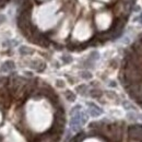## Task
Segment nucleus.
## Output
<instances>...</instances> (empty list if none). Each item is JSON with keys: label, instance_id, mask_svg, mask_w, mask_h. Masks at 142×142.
Instances as JSON below:
<instances>
[{"label": "nucleus", "instance_id": "1", "mask_svg": "<svg viewBox=\"0 0 142 142\" xmlns=\"http://www.w3.org/2000/svg\"><path fill=\"white\" fill-rule=\"evenodd\" d=\"M128 134L131 138H140L142 139V126H131L128 129Z\"/></svg>", "mask_w": 142, "mask_h": 142}, {"label": "nucleus", "instance_id": "2", "mask_svg": "<svg viewBox=\"0 0 142 142\" xmlns=\"http://www.w3.org/2000/svg\"><path fill=\"white\" fill-rule=\"evenodd\" d=\"M89 106H90V114H91V116L97 117L102 114V109L98 106H96L95 104H89Z\"/></svg>", "mask_w": 142, "mask_h": 142}, {"label": "nucleus", "instance_id": "3", "mask_svg": "<svg viewBox=\"0 0 142 142\" xmlns=\"http://www.w3.org/2000/svg\"><path fill=\"white\" fill-rule=\"evenodd\" d=\"M14 68V64L11 61H7L3 64L2 66V68H1V70L2 71H10V70H12V69Z\"/></svg>", "mask_w": 142, "mask_h": 142}, {"label": "nucleus", "instance_id": "4", "mask_svg": "<svg viewBox=\"0 0 142 142\" xmlns=\"http://www.w3.org/2000/svg\"><path fill=\"white\" fill-rule=\"evenodd\" d=\"M20 53L22 54V55H29V54H32L33 50L30 49V48H27V47H21Z\"/></svg>", "mask_w": 142, "mask_h": 142}, {"label": "nucleus", "instance_id": "5", "mask_svg": "<svg viewBox=\"0 0 142 142\" xmlns=\"http://www.w3.org/2000/svg\"><path fill=\"white\" fill-rule=\"evenodd\" d=\"M66 97H67V99H69V101H74V98H75V95L73 94L72 92H70V91H68V92H66Z\"/></svg>", "mask_w": 142, "mask_h": 142}, {"label": "nucleus", "instance_id": "6", "mask_svg": "<svg viewBox=\"0 0 142 142\" xmlns=\"http://www.w3.org/2000/svg\"><path fill=\"white\" fill-rule=\"evenodd\" d=\"M86 89H88V88H86V85H80V86H78V88H77V91L80 93V94H84L85 91H86Z\"/></svg>", "mask_w": 142, "mask_h": 142}, {"label": "nucleus", "instance_id": "7", "mask_svg": "<svg viewBox=\"0 0 142 142\" xmlns=\"http://www.w3.org/2000/svg\"><path fill=\"white\" fill-rule=\"evenodd\" d=\"M91 95L93 96V97H98V96L101 95V91H98V90H95V91H94V90H93Z\"/></svg>", "mask_w": 142, "mask_h": 142}, {"label": "nucleus", "instance_id": "8", "mask_svg": "<svg viewBox=\"0 0 142 142\" xmlns=\"http://www.w3.org/2000/svg\"><path fill=\"white\" fill-rule=\"evenodd\" d=\"M82 77L85 79H90L91 78V73L90 72H82Z\"/></svg>", "mask_w": 142, "mask_h": 142}, {"label": "nucleus", "instance_id": "9", "mask_svg": "<svg viewBox=\"0 0 142 142\" xmlns=\"http://www.w3.org/2000/svg\"><path fill=\"white\" fill-rule=\"evenodd\" d=\"M137 20H138V22H139V23H141V24H142V13H141V14H139V15L137 16Z\"/></svg>", "mask_w": 142, "mask_h": 142}, {"label": "nucleus", "instance_id": "10", "mask_svg": "<svg viewBox=\"0 0 142 142\" xmlns=\"http://www.w3.org/2000/svg\"><path fill=\"white\" fill-rule=\"evenodd\" d=\"M58 86H64V84H62V81H58Z\"/></svg>", "mask_w": 142, "mask_h": 142}]
</instances>
